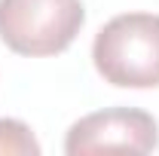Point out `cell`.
Returning a JSON list of instances; mask_svg holds the SVG:
<instances>
[{
    "instance_id": "3957f363",
    "label": "cell",
    "mask_w": 159,
    "mask_h": 156,
    "mask_svg": "<svg viewBox=\"0 0 159 156\" xmlns=\"http://www.w3.org/2000/svg\"><path fill=\"white\" fill-rule=\"evenodd\" d=\"M159 144V126L147 110L135 107H110L77 119L64 138L67 156H86L101 150H129V153H153Z\"/></svg>"
},
{
    "instance_id": "6da1fadb",
    "label": "cell",
    "mask_w": 159,
    "mask_h": 156,
    "mask_svg": "<svg viewBox=\"0 0 159 156\" xmlns=\"http://www.w3.org/2000/svg\"><path fill=\"white\" fill-rule=\"evenodd\" d=\"M92 61L104 83L119 89L159 86V16L125 12L110 19L92 43Z\"/></svg>"
},
{
    "instance_id": "277c9868",
    "label": "cell",
    "mask_w": 159,
    "mask_h": 156,
    "mask_svg": "<svg viewBox=\"0 0 159 156\" xmlns=\"http://www.w3.org/2000/svg\"><path fill=\"white\" fill-rule=\"evenodd\" d=\"M40 156V144L21 119H0V156Z\"/></svg>"
},
{
    "instance_id": "7a4b0ae2",
    "label": "cell",
    "mask_w": 159,
    "mask_h": 156,
    "mask_svg": "<svg viewBox=\"0 0 159 156\" xmlns=\"http://www.w3.org/2000/svg\"><path fill=\"white\" fill-rule=\"evenodd\" d=\"M83 25V0H0V40L16 55H58Z\"/></svg>"
}]
</instances>
